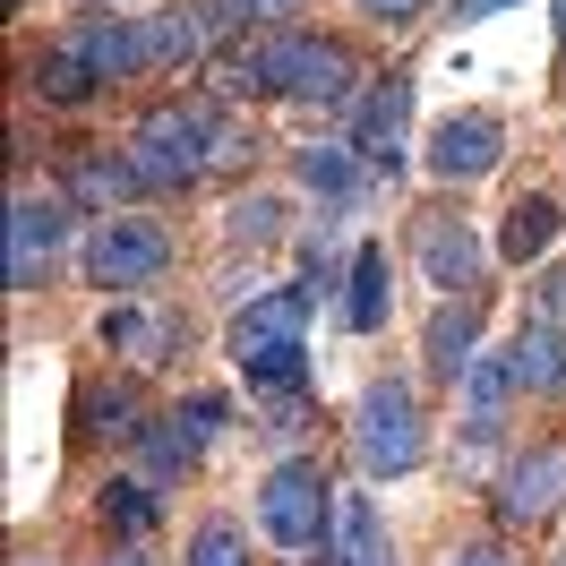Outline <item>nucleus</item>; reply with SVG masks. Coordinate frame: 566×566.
Wrapping results in <instances>:
<instances>
[{
	"instance_id": "1",
	"label": "nucleus",
	"mask_w": 566,
	"mask_h": 566,
	"mask_svg": "<svg viewBox=\"0 0 566 566\" xmlns=\"http://www.w3.org/2000/svg\"><path fill=\"white\" fill-rule=\"evenodd\" d=\"M223 120L232 112L214 95H164V104L138 112L129 129V164H138V189L146 198H189L198 180H214V155H223Z\"/></svg>"
},
{
	"instance_id": "2",
	"label": "nucleus",
	"mask_w": 566,
	"mask_h": 566,
	"mask_svg": "<svg viewBox=\"0 0 566 566\" xmlns=\"http://www.w3.org/2000/svg\"><path fill=\"white\" fill-rule=\"evenodd\" d=\"M249 506H258V532H266L292 566H335V506H344V490H335V472H326L318 455L266 463V481H258Z\"/></svg>"
},
{
	"instance_id": "3",
	"label": "nucleus",
	"mask_w": 566,
	"mask_h": 566,
	"mask_svg": "<svg viewBox=\"0 0 566 566\" xmlns=\"http://www.w3.org/2000/svg\"><path fill=\"white\" fill-rule=\"evenodd\" d=\"M180 266V232L164 214H95L86 223V241H77V283L86 292H104V301H129V292H155V283Z\"/></svg>"
},
{
	"instance_id": "4",
	"label": "nucleus",
	"mask_w": 566,
	"mask_h": 566,
	"mask_svg": "<svg viewBox=\"0 0 566 566\" xmlns=\"http://www.w3.org/2000/svg\"><path fill=\"white\" fill-rule=\"evenodd\" d=\"M266 70H275V104L301 112H353V95L369 86L360 52L318 27H266Z\"/></svg>"
},
{
	"instance_id": "5",
	"label": "nucleus",
	"mask_w": 566,
	"mask_h": 566,
	"mask_svg": "<svg viewBox=\"0 0 566 566\" xmlns=\"http://www.w3.org/2000/svg\"><path fill=\"white\" fill-rule=\"evenodd\" d=\"M353 463L369 481H403L429 463V412H421V387L412 378H369L353 395Z\"/></svg>"
},
{
	"instance_id": "6",
	"label": "nucleus",
	"mask_w": 566,
	"mask_h": 566,
	"mask_svg": "<svg viewBox=\"0 0 566 566\" xmlns=\"http://www.w3.org/2000/svg\"><path fill=\"white\" fill-rule=\"evenodd\" d=\"M70 241H77V198H70V189L18 180V189H9V292H18V301L52 292L61 266H77Z\"/></svg>"
},
{
	"instance_id": "7",
	"label": "nucleus",
	"mask_w": 566,
	"mask_h": 566,
	"mask_svg": "<svg viewBox=\"0 0 566 566\" xmlns=\"http://www.w3.org/2000/svg\"><path fill=\"white\" fill-rule=\"evenodd\" d=\"M566 515V438H524L490 481V532L532 541Z\"/></svg>"
},
{
	"instance_id": "8",
	"label": "nucleus",
	"mask_w": 566,
	"mask_h": 566,
	"mask_svg": "<svg viewBox=\"0 0 566 566\" xmlns=\"http://www.w3.org/2000/svg\"><path fill=\"white\" fill-rule=\"evenodd\" d=\"M146 395H138V369H86L70 387V447L77 455H138L146 438Z\"/></svg>"
},
{
	"instance_id": "9",
	"label": "nucleus",
	"mask_w": 566,
	"mask_h": 566,
	"mask_svg": "<svg viewBox=\"0 0 566 566\" xmlns=\"http://www.w3.org/2000/svg\"><path fill=\"white\" fill-rule=\"evenodd\" d=\"M412 266H421V283H438V301L481 292L490 283V241L472 232V214H455V198H429V207H412Z\"/></svg>"
},
{
	"instance_id": "10",
	"label": "nucleus",
	"mask_w": 566,
	"mask_h": 566,
	"mask_svg": "<svg viewBox=\"0 0 566 566\" xmlns=\"http://www.w3.org/2000/svg\"><path fill=\"white\" fill-rule=\"evenodd\" d=\"M497 164H506V112H490V104H463V112H447L438 129L421 138V172L455 198V189H472V180H490Z\"/></svg>"
},
{
	"instance_id": "11",
	"label": "nucleus",
	"mask_w": 566,
	"mask_h": 566,
	"mask_svg": "<svg viewBox=\"0 0 566 566\" xmlns=\"http://www.w3.org/2000/svg\"><path fill=\"white\" fill-rule=\"evenodd\" d=\"M344 138L378 164V180L403 172V164H412V70L369 77V86L353 95V112H344Z\"/></svg>"
},
{
	"instance_id": "12",
	"label": "nucleus",
	"mask_w": 566,
	"mask_h": 566,
	"mask_svg": "<svg viewBox=\"0 0 566 566\" xmlns=\"http://www.w3.org/2000/svg\"><path fill=\"white\" fill-rule=\"evenodd\" d=\"M95 344H104L120 369H172L180 344H189V318H180V310H164V301H146V292H129V301H104Z\"/></svg>"
},
{
	"instance_id": "13",
	"label": "nucleus",
	"mask_w": 566,
	"mask_h": 566,
	"mask_svg": "<svg viewBox=\"0 0 566 566\" xmlns=\"http://www.w3.org/2000/svg\"><path fill=\"white\" fill-rule=\"evenodd\" d=\"M481 335H490V283H481V292H447L421 326V378L438 395H455L463 369L481 360Z\"/></svg>"
},
{
	"instance_id": "14",
	"label": "nucleus",
	"mask_w": 566,
	"mask_h": 566,
	"mask_svg": "<svg viewBox=\"0 0 566 566\" xmlns=\"http://www.w3.org/2000/svg\"><path fill=\"white\" fill-rule=\"evenodd\" d=\"M292 180L318 198L326 223H344V214H360L369 198H378V164H369L353 138H310V146H292Z\"/></svg>"
},
{
	"instance_id": "15",
	"label": "nucleus",
	"mask_w": 566,
	"mask_h": 566,
	"mask_svg": "<svg viewBox=\"0 0 566 566\" xmlns=\"http://www.w3.org/2000/svg\"><path fill=\"white\" fill-rule=\"evenodd\" d=\"M310 318H318V292H310V283H275V292H258L249 310H232V326H223V360L241 369V360H258V353L310 344Z\"/></svg>"
},
{
	"instance_id": "16",
	"label": "nucleus",
	"mask_w": 566,
	"mask_h": 566,
	"mask_svg": "<svg viewBox=\"0 0 566 566\" xmlns=\"http://www.w3.org/2000/svg\"><path fill=\"white\" fill-rule=\"evenodd\" d=\"M214 61V27L198 0H180V9H138V70L146 77H189Z\"/></svg>"
},
{
	"instance_id": "17",
	"label": "nucleus",
	"mask_w": 566,
	"mask_h": 566,
	"mask_svg": "<svg viewBox=\"0 0 566 566\" xmlns=\"http://www.w3.org/2000/svg\"><path fill=\"white\" fill-rule=\"evenodd\" d=\"M52 189H70L77 214H129V207H146L129 146H70V164H61Z\"/></svg>"
},
{
	"instance_id": "18",
	"label": "nucleus",
	"mask_w": 566,
	"mask_h": 566,
	"mask_svg": "<svg viewBox=\"0 0 566 566\" xmlns=\"http://www.w3.org/2000/svg\"><path fill=\"white\" fill-rule=\"evenodd\" d=\"M515 403H524V387H515V360H506V344H497V353H481L472 369H463V387H455V429H463V438H506Z\"/></svg>"
},
{
	"instance_id": "19",
	"label": "nucleus",
	"mask_w": 566,
	"mask_h": 566,
	"mask_svg": "<svg viewBox=\"0 0 566 566\" xmlns=\"http://www.w3.org/2000/svg\"><path fill=\"white\" fill-rule=\"evenodd\" d=\"M506 360H515V387L524 403H566V326L532 310L515 335H506Z\"/></svg>"
},
{
	"instance_id": "20",
	"label": "nucleus",
	"mask_w": 566,
	"mask_h": 566,
	"mask_svg": "<svg viewBox=\"0 0 566 566\" xmlns=\"http://www.w3.org/2000/svg\"><path fill=\"white\" fill-rule=\"evenodd\" d=\"M61 35L77 43V52H86V70L104 77V95L112 86H138V18H112V9H86V18H70V27H61Z\"/></svg>"
},
{
	"instance_id": "21",
	"label": "nucleus",
	"mask_w": 566,
	"mask_h": 566,
	"mask_svg": "<svg viewBox=\"0 0 566 566\" xmlns=\"http://www.w3.org/2000/svg\"><path fill=\"white\" fill-rule=\"evenodd\" d=\"M344 326L353 335H387V318H395V249L387 241H360L353 249V275H344Z\"/></svg>"
},
{
	"instance_id": "22",
	"label": "nucleus",
	"mask_w": 566,
	"mask_h": 566,
	"mask_svg": "<svg viewBox=\"0 0 566 566\" xmlns=\"http://www.w3.org/2000/svg\"><path fill=\"white\" fill-rule=\"evenodd\" d=\"M27 95L52 104V112H77V104H95V95H104V77L86 70V52H77L70 35H52L43 52H27Z\"/></svg>"
},
{
	"instance_id": "23",
	"label": "nucleus",
	"mask_w": 566,
	"mask_h": 566,
	"mask_svg": "<svg viewBox=\"0 0 566 566\" xmlns=\"http://www.w3.org/2000/svg\"><path fill=\"white\" fill-rule=\"evenodd\" d=\"M198 463H207V438H198V429L180 421V403L146 421V438H138V472L155 481V490H180V481H189Z\"/></svg>"
},
{
	"instance_id": "24",
	"label": "nucleus",
	"mask_w": 566,
	"mask_h": 566,
	"mask_svg": "<svg viewBox=\"0 0 566 566\" xmlns=\"http://www.w3.org/2000/svg\"><path fill=\"white\" fill-rule=\"evenodd\" d=\"M558 223H566V207H558V198L524 189L515 207L497 214V258H506V266H541V258H549V241H558Z\"/></svg>"
},
{
	"instance_id": "25",
	"label": "nucleus",
	"mask_w": 566,
	"mask_h": 566,
	"mask_svg": "<svg viewBox=\"0 0 566 566\" xmlns=\"http://www.w3.org/2000/svg\"><path fill=\"white\" fill-rule=\"evenodd\" d=\"M335 566H395V532L369 490H344L335 506Z\"/></svg>"
},
{
	"instance_id": "26",
	"label": "nucleus",
	"mask_w": 566,
	"mask_h": 566,
	"mask_svg": "<svg viewBox=\"0 0 566 566\" xmlns=\"http://www.w3.org/2000/svg\"><path fill=\"white\" fill-rule=\"evenodd\" d=\"M95 515H104V532H120V541H146V532L164 524V490H155L146 472H112L104 490H95Z\"/></svg>"
},
{
	"instance_id": "27",
	"label": "nucleus",
	"mask_w": 566,
	"mask_h": 566,
	"mask_svg": "<svg viewBox=\"0 0 566 566\" xmlns=\"http://www.w3.org/2000/svg\"><path fill=\"white\" fill-rule=\"evenodd\" d=\"M214 95L223 104H258V95H275V70H266V35H232L214 43Z\"/></svg>"
},
{
	"instance_id": "28",
	"label": "nucleus",
	"mask_w": 566,
	"mask_h": 566,
	"mask_svg": "<svg viewBox=\"0 0 566 566\" xmlns=\"http://www.w3.org/2000/svg\"><path fill=\"white\" fill-rule=\"evenodd\" d=\"M214 232H223V249H275L283 232H292V207H283L275 189H241Z\"/></svg>"
},
{
	"instance_id": "29",
	"label": "nucleus",
	"mask_w": 566,
	"mask_h": 566,
	"mask_svg": "<svg viewBox=\"0 0 566 566\" xmlns=\"http://www.w3.org/2000/svg\"><path fill=\"white\" fill-rule=\"evenodd\" d=\"M232 378H241L249 395H310V387H318V353H310V344H283V353L241 360Z\"/></svg>"
},
{
	"instance_id": "30",
	"label": "nucleus",
	"mask_w": 566,
	"mask_h": 566,
	"mask_svg": "<svg viewBox=\"0 0 566 566\" xmlns=\"http://www.w3.org/2000/svg\"><path fill=\"white\" fill-rule=\"evenodd\" d=\"M198 9H207L214 43H232V35H266V27H301L310 0H198Z\"/></svg>"
},
{
	"instance_id": "31",
	"label": "nucleus",
	"mask_w": 566,
	"mask_h": 566,
	"mask_svg": "<svg viewBox=\"0 0 566 566\" xmlns=\"http://www.w3.org/2000/svg\"><path fill=\"white\" fill-rule=\"evenodd\" d=\"M180 566H258V558H249V532L232 524V515H198V532H189Z\"/></svg>"
},
{
	"instance_id": "32",
	"label": "nucleus",
	"mask_w": 566,
	"mask_h": 566,
	"mask_svg": "<svg viewBox=\"0 0 566 566\" xmlns=\"http://www.w3.org/2000/svg\"><path fill=\"white\" fill-rule=\"evenodd\" d=\"M249 403H258V429H266L275 447L310 438V421H318V395H249Z\"/></svg>"
},
{
	"instance_id": "33",
	"label": "nucleus",
	"mask_w": 566,
	"mask_h": 566,
	"mask_svg": "<svg viewBox=\"0 0 566 566\" xmlns=\"http://www.w3.org/2000/svg\"><path fill=\"white\" fill-rule=\"evenodd\" d=\"M180 421L198 429V438H232V429H241V412H232V395H214V387H198V395H180Z\"/></svg>"
},
{
	"instance_id": "34",
	"label": "nucleus",
	"mask_w": 566,
	"mask_h": 566,
	"mask_svg": "<svg viewBox=\"0 0 566 566\" xmlns=\"http://www.w3.org/2000/svg\"><path fill=\"white\" fill-rule=\"evenodd\" d=\"M447 566H524V558H515V541H506V532H481V541H455Z\"/></svg>"
},
{
	"instance_id": "35",
	"label": "nucleus",
	"mask_w": 566,
	"mask_h": 566,
	"mask_svg": "<svg viewBox=\"0 0 566 566\" xmlns=\"http://www.w3.org/2000/svg\"><path fill=\"white\" fill-rule=\"evenodd\" d=\"M360 18H369V27H421L429 9H438V0H353Z\"/></svg>"
},
{
	"instance_id": "36",
	"label": "nucleus",
	"mask_w": 566,
	"mask_h": 566,
	"mask_svg": "<svg viewBox=\"0 0 566 566\" xmlns=\"http://www.w3.org/2000/svg\"><path fill=\"white\" fill-rule=\"evenodd\" d=\"M532 310L566 326V258H549V266H541V283H532Z\"/></svg>"
},
{
	"instance_id": "37",
	"label": "nucleus",
	"mask_w": 566,
	"mask_h": 566,
	"mask_svg": "<svg viewBox=\"0 0 566 566\" xmlns=\"http://www.w3.org/2000/svg\"><path fill=\"white\" fill-rule=\"evenodd\" d=\"M86 566H155V558H146L138 541H112V549H95V558H86Z\"/></svg>"
},
{
	"instance_id": "38",
	"label": "nucleus",
	"mask_w": 566,
	"mask_h": 566,
	"mask_svg": "<svg viewBox=\"0 0 566 566\" xmlns=\"http://www.w3.org/2000/svg\"><path fill=\"white\" fill-rule=\"evenodd\" d=\"M497 9H515V0H455V18H497Z\"/></svg>"
},
{
	"instance_id": "39",
	"label": "nucleus",
	"mask_w": 566,
	"mask_h": 566,
	"mask_svg": "<svg viewBox=\"0 0 566 566\" xmlns=\"http://www.w3.org/2000/svg\"><path fill=\"white\" fill-rule=\"evenodd\" d=\"M549 18H558V70H566V0H549Z\"/></svg>"
},
{
	"instance_id": "40",
	"label": "nucleus",
	"mask_w": 566,
	"mask_h": 566,
	"mask_svg": "<svg viewBox=\"0 0 566 566\" xmlns=\"http://www.w3.org/2000/svg\"><path fill=\"white\" fill-rule=\"evenodd\" d=\"M9 566H61V558H35V549H27V558H9Z\"/></svg>"
}]
</instances>
